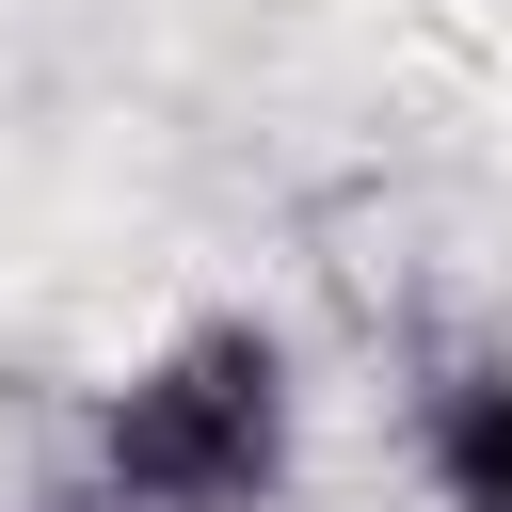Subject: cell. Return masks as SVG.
<instances>
[{"mask_svg": "<svg viewBox=\"0 0 512 512\" xmlns=\"http://www.w3.org/2000/svg\"><path fill=\"white\" fill-rule=\"evenodd\" d=\"M288 432H304L288 336L272 320H192L96 400V496L112 512H272Z\"/></svg>", "mask_w": 512, "mask_h": 512, "instance_id": "1", "label": "cell"}, {"mask_svg": "<svg viewBox=\"0 0 512 512\" xmlns=\"http://www.w3.org/2000/svg\"><path fill=\"white\" fill-rule=\"evenodd\" d=\"M416 464H432V496H448V512H512V352H480V368H448V384H432Z\"/></svg>", "mask_w": 512, "mask_h": 512, "instance_id": "2", "label": "cell"}, {"mask_svg": "<svg viewBox=\"0 0 512 512\" xmlns=\"http://www.w3.org/2000/svg\"><path fill=\"white\" fill-rule=\"evenodd\" d=\"M80 512H112V496H80Z\"/></svg>", "mask_w": 512, "mask_h": 512, "instance_id": "3", "label": "cell"}]
</instances>
